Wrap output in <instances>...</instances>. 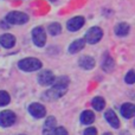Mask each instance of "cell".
I'll return each mask as SVG.
<instances>
[{
    "label": "cell",
    "mask_w": 135,
    "mask_h": 135,
    "mask_svg": "<svg viewBox=\"0 0 135 135\" xmlns=\"http://www.w3.org/2000/svg\"><path fill=\"white\" fill-rule=\"evenodd\" d=\"M69 82L70 81L66 76H61L58 78H56L54 84H52V88L45 93L44 97L47 98V100H57V98L62 97L66 93Z\"/></svg>",
    "instance_id": "6da1fadb"
},
{
    "label": "cell",
    "mask_w": 135,
    "mask_h": 135,
    "mask_svg": "<svg viewBox=\"0 0 135 135\" xmlns=\"http://www.w3.org/2000/svg\"><path fill=\"white\" fill-rule=\"evenodd\" d=\"M42 62L37 58H33V57H28V58H24L19 62L18 66L19 69L24 70V71H37L42 68Z\"/></svg>",
    "instance_id": "7a4b0ae2"
},
{
    "label": "cell",
    "mask_w": 135,
    "mask_h": 135,
    "mask_svg": "<svg viewBox=\"0 0 135 135\" xmlns=\"http://www.w3.org/2000/svg\"><path fill=\"white\" fill-rule=\"evenodd\" d=\"M6 21L9 25H23L28 21V16L24 12L12 11L6 16Z\"/></svg>",
    "instance_id": "3957f363"
},
{
    "label": "cell",
    "mask_w": 135,
    "mask_h": 135,
    "mask_svg": "<svg viewBox=\"0 0 135 135\" xmlns=\"http://www.w3.org/2000/svg\"><path fill=\"white\" fill-rule=\"evenodd\" d=\"M103 37V31L102 28L97 27V26H94V27L89 28L85 33V42L89 44H96L97 42H100Z\"/></svg>",
    "instance_id": "277c9868"
},
{
    "label": "cell",
    "mask_w": 135,
    "mask_h": 135,
    "mask_svg": "<svg viewBox=\"0 0 135 135\" xmlns=\"http://www.w3.org/2000/svg\"><path fill=\"white\" fill-rule=\"evenodd\" d=\"M32 40L37 46L43 47L46 43V33H45V30L40 26L38 27H35L32 30Z\"/></svg>",
    "instance_id": "5b68a950"
},
{
    "label": "cell",
    "mask_w": 135,
    "mask_h": 135,
    "mask_svg": "<svg viewBox=\"0 0 135 135\" xmlns=\"http://www.w3.org/2000/svg\"><path fill=\"white\" fill-rule=\"evenodd\" d=\"M17 116L11 110H4L0 113V126L1 127H9L14 124Z\"/></svg>",
    "instance_id": "8992f818"
},
{
    "label": "cell",
    "mask_w": 135,
    "mask_h": 135,
    "mask_svg": "<svg viewBox=\"0 0 135 135\" xmlns=\"http://www.w3.org/2000/svg\"><path fill=\"white\" fill-rule=\"evenodd\" d=\"M55 79H56V77H55V75L52 74L51 71H49V70H45V71H42L39 75H38V83L40 84V85H52L55 82Z\"/></svg>",
    "instance_id": "52a82bcc"
},
{
    "label": "cell",
    "mask_w": 135,
    "mask_h": 135,
    "mask_svg": "<svg viewBox=\"0 0 135 135\" xmlns=\"http://www.w3.org/2000/svg\"><path fill=\"white\" fill-rule=\"evenodd\" d=\"M28 113L36 119H42L46 115V109L40 103H32L28 105Z\"/></svg>",
    "instance_id": "ba28073f"
},
{
    "label": "cell",
    "mask_w": 135,
    "mask_h": 135,
    "mask_svg": "<svg viewBox=\"0 0 135 135\" xmlns=\"http://www.w3.org/2000/svg\"><path fill=\"white\" fill-rule=\"evenodd\" d=\"M84 23H85V20H84L83 17H81V16L74 17V18H71L70 20H68L66 27H68V30L69 31L75 32V31H78L79 28L84 25Z\"/></svg>",
    "instance_id": "9c48e42d"
},
{
    "label": "cell",
    "mask_w": 135,
    "mask_h": 135,
    "mask_svg": "<svg viewBox=\"0 0 135 135\" xmlns=\"http://www.w3.org/2000/svg\"><path fill=\"white\" fill-rule=\"evenodd\" d=\"M56 131V119L54 116H50L46 119L43 127V135H55Z\"/></svg>",
    "instance_id": "30bf717a"
},
{
    "label": "cell",
    "mask_w": 135,
    "mask_h": 135,
    "mask_svg": "<svg viewBox=\"0 0 135 135\" xmlns=\"http://www.w3.org/2000/svg\"><path fill=\"white\" fill-rule=\"evenodd\" d=\"M104 117L105 120L108 121V123L113 127V128H119L120 127V121H119V117L117 115L114 113V110L112 109H108L104 114Z\"/></svg>",
    "instance_id": "8fae6325"
},
{
    "label": "cell",
    "mask_w": 135,
    "mask_h": 135,
    "mask_svg": "<svg viewBox=\"0 0 135 135\" xmlns=\"http://www.w3.org/2000/svg\"><path fill=\"white\" fill-rule=\"evenodd\" d=\"M85 46V40L84 39H76L69 45V49H68V52L71 55L74 54H78L81 50L84 49Z\"/></svg>",
    "instance_id": "7c38bea8"
},
{
    "label": "cell",
    "mask_w": 135,
    "mask_h": 135,
    "mask_svg": "<svg viewBox=\"0 0 135 135\" xmlns=\"http://www.w3.org/2000/svg\"><path fill=\"white\" fill-rule=\"evenodd\" d=\"M0 44L6 49H11L16 44V37L13 35H9V33H5L0 37Z\"/></svg>",
    "instance_id": "4fadbf2b"
},
{
    "label": "cell",
    "mask_w": 135,
    "mask_h": 135,
    "mask_svg": "<svg viewBox=\"0 0 135 135\" xmlns=\"http://www.w3.org/2000/svg\"><path fill=\"white\" fill-rule=\"evenodd\" d=\"M78 64L81 68H83L84 70H91L94 66H95V59L90 56H83L79 58Z\"/></svg>",
    "instance_id": "5bb4252c"
},
{
    "label": "cell",
    "mask_w": 135,
    "mask_h": 135,
    "mask_svg": "<svg viewBox=\"0 0 135 135\" xmlns=\"http://www.w3.org/2000/svg\"><path fill=\"white\" fill-rule=\"evenodd\" d=\"M121 115L124 119H132L135 115V105L132 103H124L121 107Z\"/></svg>",
    "instance_id": "9a60e30c"
},
{
    "label": "cell",
    "mask_w": 135,
    "mask_h": 135,
    "mask_svg": "<svg viewBox=\"0 0 135 135\" xmlns=\"http://www.w3.org/2000/svg\"><path fill=\"white\" fill-rule=\"evenodd\" d=\"M129 30H131V27H129V25L127 23H120L115 26L114 31H115V33H116V36H119V37H124V36H127L129 33Z\"/></svg>",
    "instance_id": "2e32d148"
},
{
    "label": "cell",
    "mask_w": 135,
    "mask_h": 135,
    "mask_svg": "<svg viewBox=\"0 0 135 135\" xmlns=\"http://www.w3.org/2000/svg\"><path fill=\"white\" fill-rule=\"evenodd\" d=\"M95 121V114L91 110H85L81 114V122L83 124H91Z\"/></svg>",
    "instance_id": "e0dca14e"
},
{
    "label": "cell",
    "mask_w": 135,
    "mask_h": 135,
    "mask_svg": "<svg viewBox=\"0 0 135 135\" xmlns=\"http://www.w3.org/2000/svg\"><path fill=\"white\" fill-rule=\"evenodd\" d=\"M114 61H113V58L110 56H108V55H105L104 58H103L102 61V69L104 70V71H112L113 69H114Z\"/></svg>",
    "instance_id": "ac0fdd59"
},
{
    "label": "cell",
    "mask_w": 135,
    "mask_h": 135,
    "mask_svg": "<svg viewBox=\"0 0 135 135\" xmlns=\"http://www.w3.org/2000/svg\"><path fill=\"white\" fill-rule=\"evenodd\" d=\"M93 107H94V109L97 110V112H102V110L104 109V107H105V102H104V100H103V97H101V96L94 97Z\"/></svg>",
    "instance_id": "d6986e66"
},
{
    "label": "cell",
    "mask_w": 135,
    "mask_h": 135,
    "mask_svg": "<svg viewBox=\"0 0 135 135\" xmlns=\"http://www.w3.org/2000/svg\"><path fill=\"white\" fill-rule=\"evenodd\" d=\"M47 30H49V33L51 36H57L62 32V26H61V24H58V23H52L49 25Z\"/></svg>",
    "instance_id": "ffe728a7"
},
{
    "label": "cell",
    "mask_w": 135,
    "mask_h": 135,
    "mask_svg": "<svg viewBox=\"0 0 135 135\" xmlns=\"http://www.w3.org/2000/svg\"><path fill=\"white\" fill-rule=\"evenodd\" d=\"M9 100H11V97H9L8 93L4 90H0V107L7 105L9 103Z\"/></svg>",
    "instance_id": "44dd1931"
},
{
    "label": "cell",
    "mask_w": 135,
    "mask_h": 135,
    "mask_svg": "<svg viewBox=\"0 0 135 135\" xmlns=\"http://www.w3.org/2000/svg\"><path fill=\"white\" fill-rule=\"evenodd\" d=\"M124 81H126V83L128 84H133L135 82V72L134 70H129L128 74L126 75V77H124Z\"/></svg>",
    "instance_id": "7402d4cb"
},
{
    "label": "cell",
    "mask_w": 135,
    "mask_h": 135,
    "mask_svg": "<svg viewBox=\"0 0 135 135\" xmlns=\"http://www.w3.org/2000/svg\"><path fill=\"white\" fill-rule=\"evenodd\" d=\"M55 135H69L66 132V129L64 128V127H58V128H56V131H55Z\"/></svg>",
    "instance_id": "603a6c76"
},
{
    "label": "cell",
    "mask_w": 135,
    "mask_h": 135,
    "mask_svg": "<svg viewBox=\"0 0 135 135\" xmlns=\"http://www.w3.org/2000/svg\"><path fill=\"white\" fill-rule=\"evenodd\" d=\"M83 135H97V131L95 128H93V127H90V128H86L84 131Z\"/></svg>",
    "instance_id": "cb8c5ba5"
},
{
    "label": "cell",
    "mask_w": 135,
    "mask_h": 135,
    "mask_svg": "<svg viewBox=\"0 0 135 135\" xmlns=\"http://www.w3.org/2000/svg\"><path fill=\"white\" fill-rule=\"evenodd\" d=\"M103 135H113V134H112V133H104Z\"/></svg>",
    "instance_id": "d4e9b609"
},
{
    "label": "cell",
    "mask_w": 135,
    "mask_h": 135,
    "mask_svg": "<svg viewBox=\"0 0 135 135\" xmlns=\"http://www.w3.org/2000/svg\"><path fill=\"white\" fill-rule=\"evenodd\" d=\"M50 1H56V0H50Z\"/></svg>",
    "instance_id": "484cf974"
}]
</instances>
